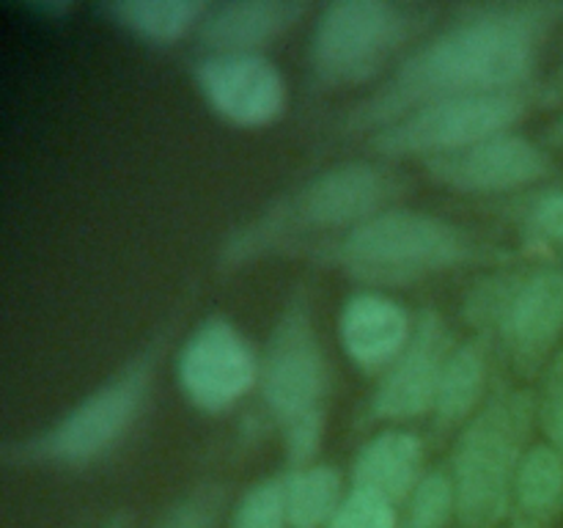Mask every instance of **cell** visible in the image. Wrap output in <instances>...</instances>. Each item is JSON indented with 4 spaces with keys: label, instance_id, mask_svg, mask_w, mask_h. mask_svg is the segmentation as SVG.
Wrapping results in <instances>:
<instances>
[{
    "label": "cell",
    "instance_id": "obj_9",
    "mask_svg": "<svg viewBox=\"0 0 563 528\" xmlns=\"http://www.w3.org/2000/svg\"><path fill=\"white\" fill-rule=\"evenodd\" d=\"M528 108V91L440 99L374 132L368 138V148L390 160L421 157L427 163L511 132L526 119Z\"/></svg>",
    "mask_w": 563,
    "mask_h": 528
},
{
    "label": "cell",
    "instance_id": "obj_26",
    "mask_svg": "<svg viewBox=\"0 0 563 528\" xmlns=\"http://www.w3.org/2000/svg\"><path fill=\"white\" fill-rule=\"evenodd\" d=\"M526 226L539 240L563 245V190H548L531 201Z\"/></svg>",
    "mask_w": 563,
    "mask_h": 528
},
{
    "label": "cell",
    "instance_id": "obj_25",
    "mask_svg": "<svg viewBox=\"0 0 563 528\" xmlns=\"http://www.w3.org/2000/svg\"><path fill=\"white\" fill-rule=\"evenodd\" d=\"M537 418L548 443L563 457V346L544 372L542 394L537 399Z\"/></svg>",
    "mask_w": 563,
    "mask_h": 528
},
{
    "label": "cell",
    "instance_id": "obj_8",
    "mask_svg": "<svg viewBox=\"0 0 563 528\" xmlns=\"http://www.w3.org/2000/svg\"><path fill=\"white\" fill-rule=\"evenodd\" d=\"M465 317L476 330L498 333L520 372H539L563 346V270L493 275L465 297Z\"/></svg>",
    "mask_w": 563,
    "mask_h": 528
},
{
    "label": "cell",
    "instance_id": "obj_19",
    "mask_svg": "<svg viewBox=\"0 0 563 528\" xmlns=\"http://www.w3.org/2000/svg\"><path fill=\"white\" fill-rule=\"evenodd\" d=\"M115 25L152 44H174L198 31L209 3L203 0H115L104 6Z\"/></svg>",
    "mask_w": 563,
    "mask_h": 528
},
{
    "label": "cell",
    "instance_id": "obj_21",
    "mask_svg": "<svg viewBox=\"0 0 563 528\" xmlns=\"http://www.w3.org/2000/svg\"><path fill=\"white\" fill-rule=\"evenodd\" d=\"M405 506L401 528H449L456 520V487L449 468L423 473Z\"/></svg>",
    "mask_w": 563,
    "mask_h": 528
},
{
    "label": "cell",
    "instance_id": "obj_4",
    "mask_svg": "<svg viewBox=\"0 0 563 528\" xmlns=\"http://www.w3.org/2000/svg\"><path fill=\"white\" fill-rule=\"evenodd\" d=\"M328 358L306 292H291L280 308L262 355L258 391L280 427L289 471L317 462L324 432Z\"/></svg>",
    "mask_w": 563,
    "mask_h": 528
},
{
    "label": "cell",
    "instance_id": "obj_3",
    "mask_svg": "<svg viewBox=\"0 0 563 528\" xmlns=\"http://www.w3.org/2000/svg\"><path fill=\"white\" fill-rule=\"evenodd\" d=\"M372 286H407L478 258V245L451 220L418 209H385L313 251Z\"/></svg>",
    "mask_w": 563,
    "mask_h": 528
},
{
    "label": "cell",
    "instance_id": "obj_10",
    "mask_svg": "<svg viewBox=\"0 0 563 528\" xmlns=\"http://www.w3.org/2000/svg\"><path fill=\"white\" fill-rule=\"evenodd\" d=\"M262 358L231 319L212 314L192 328L176 358V380L192 407L223 413L258 385Z\"/></svg>",
    "mask_w": 563,
    "mask_h": 528
},
{
    "label": "cell",
    "instance_id": "obj_14",
    "mask_svg": "<svg viewBox=\"0 0 563 528\" xmlns=\"http://www.w3.org/2000/svg\"><path fill=\"white\" fill-rule=\"evenodd\" d=\"M416 319L401 302L383 292H355L339 314V339L346 358L372 374L388 372L390 363L407 350Z\"/></svg>",
    "mask_w": 563,
    "mask_h": 528
},
{
    "label": "cell",
    "instance_id": "obj_11",
    "mask_svg": "<svg viewBox=\"0 0 563 528\" xmlns=\"http://www.w3.org/2000/svg\"><path fill=\"white\" fill-rule=\"evenodd\" d=\"M451 350L454 341L443 317L432 308L418 314L407 350L390 363L388 372L379 374L377 388L368 399V416L401 424L432 413Z\"/></svg>",
    "mask_w": 563,
    "mask_h": 528
},
{
    "label": "cell",
    "instance_id": "obj_20",
    "mask_svg": "<svg viewBox=\"0 0 563 528\" xmlns=\"http://www.w3.org/2000/svg\"><path fill=\"white\" fill-rule=\"evenodd\" d=\"M284 476L289 528H328L346 495L339 468L313 462Z\"/></svg>",
    "mask_w": 563,
    "mask_h": 528
},
{
    "label": "cell",
    "instance_id": "obj_7",
    "mask_svg": "<svg viewBox=\"0 0 563 528\" xmlns=\"http://www.w3.org/2000/svg\"><path fill=\"white\" fill-rule=\"evenodd\" d=\"M421 16L388 0H335L311 33L308 66L324 91L363 86L410 42Z\"/></svg>",
    "mask_w": 563,
    "mask_h": 528
},
{
    "label": "cell",
    "instance_id": "obj_5",
    "mask_svg": "<svg viewBox=\"0 0 563 528\" xmlns=\"http://www.w3.org/2000/svg\"><path fill=\"white\" fill-rule=\"evenodd\" d=\"M159 352H163V341L157 339L135 358H130L91 394L82 396L47 429L31 438L3 443L0 454L5 465L86 468L113 454L132 432L146 405Z\"/></svg>",
    "mask_w": 563,
    "mask_h": 528
},
{
    "label": "cell",
    "instance_id": "obj_22",
    "mask_svg": "<svg viewBox=\"0 0 563 528\" xmlns=\"http://www.w3.org/2000/svg\"><path fill=\"white\" fill-rule=\"evenodd\" d=\"M231 528H289L286 476H267L251 484L231 512Z\"/></svg>",
    "mask_w": 563,
    "mask_h": 528
},
{
    "label": "cell",
    "instance_id": "obj_12",
    "mask_svg": "<svg viewBox=\"0 0 563 528\" xmlns=\"http://www.w3.org/2000/svg\"><path fill=\"white\" fill-rule=\"evenodd\" d=\"M196 86L229 124L258 130L286 110V80L264 55H207L196 64Z\"/></svg>",
    "mask_w": 563,
    "mask_h": 528
},
{
    "label": "cell",
    "instance_id": "obj_27",
    "mask_svg": "<svg viewBox=\"0 0 563 528\" xmlns=\"http://www.w3.org/2000/svg\"><path fill=\"white\" fill-rule=\"evenodd\" d=\"M548 141L553 143V146H563V110L559 119L553 121V127L548 130Z\"/></svg>",
    "mask_w": 563,
    "mask_h": 528
},
{
    "label": "cell",
    "instance_id": "obj_28",
    "mask_svg": "<svg viewBox=\"0 0 563 528\" xmlns=\"http://www.w3.org/2000/svg\"><path fill=\"white\" fill-rule=\"evenodd\" d=\"M559 94H563V64H561L559 75H555V80H553V97H559Z\"/></svg>",
    "mask_w": 563,
    "mask_h": 528
},
{
    "label": "cell",
    "instance_id": "obj_15",
    "mask_svg": "<svg viewBox=\"0 0 563 528\" xmlns=\"http://www.w3.org/2000/svg\"><path fill=\"white\" fill-rule=\"evenodd\" d=\"M300 0H229L209 3L198 25V42L209 55H262L306 16Z\"/></svg>",
    "mask_w": 563,
    "mask_h": 528
},
{
    "label": "cell",
    "instance_id": "obj_18",
    "mask_svg": "<svg viewBox=\"0 0 563 528\" xmlns=\"http://www.w3.org/2000/svg\"><path fill=\"white\" fill-rule=\"evenodd\" d=\"M487 350L482 341L454 344L440 377L434 424L440 432L462 429L487 402Z\"/></svg>",
    "mask_w": 563,
    "mask_h": 528
},
{
    "label": "cell",
    "instance_id": "obj_17",
    "mask_svg": "<svg viewBox=\"0 0 563 528\" xmlns=\"http://www.w3.org/2000/svg\"><path fill=\"white\" fill-rule=\"evenodd\" d=\"M563 515V457L550 443L528 449L517 471L509 528H555Z\"/></svg>",
    "mask_w": 563,
    "mask_h": 528
},
{
    "label": "cell",
    "instance_id": "obj_16",
    "mask_svg": "<svg viewBox=\"0 0 563 528\" xmlns=\"http://www.w3.org/2000/svg\"><path fill=\"white\" fill-rule=\"evenodd\" d=\"M423 443L418 435L388 429L357 451L352 462V487L372 490L401 506L423 479Z\"/></svg>",
    "mask_w": 563,
    "mask_h": 528
},
{
    "label": "cell",
    "instance_id": "obj_6",
    "mask_svg": "<svg viewBox=\"0 0 563 528\" xmlns=\"http://www.w3.org/2000/svg\"><path fill=\"white\" fill-rule=\"evenodd\" d=\"M537 399L526 391H498L460 429L451 451L456 522L462 528H498L509 520L517 471L528 454Z\"/></svg>",
    "mask_w": 563,
    "mask_h": 528
},
{
    "label": "cell",
    "instance_id": "obj_1",
    "mask_svg": "<svg viewBox=\"0 0 563 528\" xmlns=\"http://www.w3.org/2000/svg\"><path fill=\"white\" fill-rule=\"evenodd\" d=\"M563 3L465 6L454 22L418 44L394 75L346 116V130L368 132L454 97L528 91Z\"/></svg>",
    "mask_w": 563,
    "mask_h": 528
},
{
    "label": "cell",
    "instance_id": "obj_2",
    "mask_svg": "<svg viewBox=\"0 0 563 528\" xmlns=\"http://www.w3.org/2000/svg\"><path fill=\"white\" fill-rule=\"evenodd\" d=\"M396 182L379 165L355 160L319 170L297 190L269 204L258 218L240 226L225 240L223 267H242L262 253L306 234H346L374 215L390 209Z\"/></svg>",
    "mask_w": 563,
    "mask_h": 528
},
{
    "label": "cell",
    "instance_id": "obj_24",
    "mask_svg": "<svg viewBox=\"0 0 563 528\" xmlns=\"http://www.w3.org/2000/svg\"><path fill=\"white\" fill-rule=\"evenodd\" d=\"M328 528H401L399 506L372 490L350 487Z\"/></svg>",
    "mask_w": 563,
    "mask_h": 528
},
{
    "label": "cell",
    "instance_id": "obj_13",
    "mask_svg": "<svg viewBox=\"0 0 563 528\" xmlns=\"http://www.w3.org/2000/svg\"><path fill=\"white\" fill-rule=\"evenodd\" d=\"M423 168L449 190L489 196V193L522 190L548 179L553 160L539 143L517 132H504L462 152L427 160Z\"/></svg>",
    "mask_w": 563,
    "mask_h": 528
},
{
    "label": "cell",
    "instance_id": "obj_23",
    "mask_svg": "<svg viewBox=\"0 0 563 528\" xmlns=\"http://www.w3.org/2000/svg\"><path fill=\"white\" fill-rule=\"evenodd\" d=\"M223 487L212 482L196 484L174 501L152 528H218L223 509Z\"/></svg>",
    "mask_w": 563,
    "mask_h": 528
}]
</instances>
